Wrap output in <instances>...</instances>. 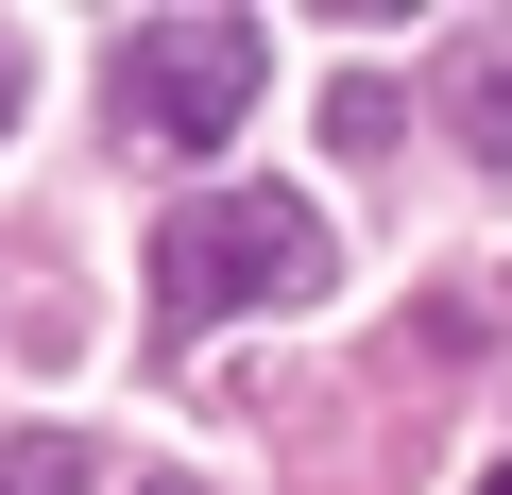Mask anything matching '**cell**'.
I'll use <instances>...</instances> for the list:
<instances>
[{
    "label": "cell",
    "mask_w": 512,
    "mask_h": 495,
    "mask_svg": "<svg viewBox=\"0 0 512 495\" xmlns=\"http://www.w3.org/2000/svg\"><path fill=\"white\" fill-rule=\"evenodd\" d=\"M342 274V239L291 205V188H205V205H171L154 222V325L188 342V325H239V308H308Z\"/></svg>",
    "instance_id": "6da1fadb"
},
{
    "label": "cell",
    "mask_w": 512,
    "mask_h": 495,
    "mask_svg": "<svg viewBox=\"0 0 512 495\" xmlns=\"http://www.w3.org/2000/svg\"><path fill=\"white\" fill-rule=\"evenodd\" d=\"M256 18H154L137 52H120V120L154 137V154H222L239 137V103H256Z\"/></svg>",
    "instance_id": "7a4b0ae2"
},
{
    "label": "cell",
    "mask_w": 512,
    "mask_h": 495,
    "mask_svg": "<svg viewBox=\"0 0 512 495\" xmlns=\"http://www.w3.org/2000/svg\"><path fill=\"white\" fill-rule=\"evenodd\" d=\"M444 120H461V154H478V171H512V18L444 35Z\"/></svg>",
    "instance_id": "3957f363"
},
{
    "label": "cell",
    "mask_w": 512,
    "mask_h": 495,
    "mask_svg": "<svg viewBox=\"0 0 512 495\" xmlns=\"http://www.w3.org/2000/svg\"><path fill=\"white\" fill-rule=\"evenodd\" d=\"M0 495H86V427H0Z\"/></svg>",
    "instance_id": "277c9868"
},
{
    "label": "cell",
    "mask_w": 512,
    "mask_h": 495,
    "mask_svg": "<svg viewBox=\"0 0 512 495\" xmlns=\"http://www.w3.org/2000/svg\"><path fill=\"white\" fill-rule=\"evenodd\" d=\"M18 86H35V69H18V35H0V137H18Z\"/></svg>",
    "instance_id": "5b68a950"
},
{
    "label": "cell",
    "mask_w": 512,
    "mask_h": 495,
    "mask_svg": "<svg viewBox=\"0 0 512 495\" xmlns=\"http://www.w3.org/2000/svg\"><path fill=\"white\" fill-rule=\"evenodd\" d=\"M154 495H205V478H154Z\"/></svg>",
    "instance_id": "8992f818"
},
{
    "label": "cell",
    "mask_w": 512,
    "mask_h": 495,
    "mask_svg": "<svg viewBox=\"0 0 512 495\" xmlns=\"http://www.w3.org/2000/svg\"><path fill=\"white\" fill-rule=\"evenodd\" d=\"M478 495H512V478H478Z\"/></svg>",
    "instance_id": "52a82bcc"
}]
</instances>
